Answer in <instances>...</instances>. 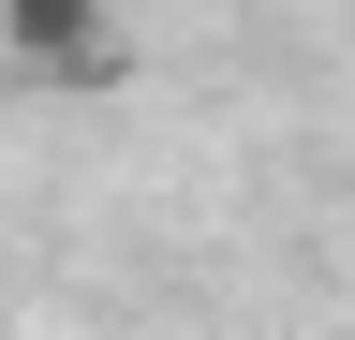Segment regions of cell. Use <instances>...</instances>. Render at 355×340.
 <instances>
[{"label": "cell", "instance_id": "2", "mask_svg": "<svg viewBox=\"0 0 355 340\" xmlns=\"http://www.w3.org/2000/svg\"><path fill=\"white\" fill-rule=\"evenodd\" d=\"M0 340H15V296H0Z\"/></svg>", "mask_w": 355, "mask_h": 340}, {"label": "cell", "instance_id": "1", "mask_svg": "<svg viewBox=\"0 0 355 340\" xmlns=\"http://www.w3.org/2000/svg\"><path fill=\"white\" fill-rule=\"evenodd\" d=\"M0 60L60 74V89H104L119 74V0H0Z\"/></svg>", "mask_w": 355, "mask_h": 340}]
</instances>
